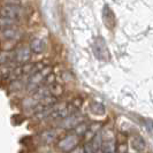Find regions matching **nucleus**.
<instances>
[{"label":"nucleus","instance_id":"obj_1","mask_svg":"<svg viewBox=\"0 0 153 153\" xmlns=\"http://www.w3.org/2000/svg\"><path fill=\"white\" fill-rule=\"evenodd\" d=\"M28 7H22V6H16V5H6L2 4L1 7V16L5 17H10V19H16L22 21L24 17L28 15Z\"/></svg>","mask_w":153,"mask_h":153},{"label":"nucleus","instance_id":"obj_2","mask_svg":"<svg viewBox=\"0 0 153 153\" xmlns=\"http://www.w3.org/2000/svg\"><path fill=\"white\" fill-rule=\"evenodd\" d=\"M85 121V116L79 113L75 114H69L65 119H62L61 122L59 123V127L63 129H75L77 126H79L81 123Z\"/></svg>","mask_w":153,"mask_h":153},{"label":"nucleus","instance_id":"obj_3","mask_svg":"<svg viewBox=\"0 0 153 153\" xmlns=\"http://www.w3.org/2000/svg\"><path fill=\"white\" fill-rule=\"evenodd\" d=\"M78 143H79V136L77 134H71V135H68L65 138H62L58 143V146L63 152H70L76 146H78Z\"/></svg>","mask_w":153,"mask_h":153},{"label":"nucleus","instance_id":"obj_4","mask_svg":"<svg viewBox=\"0 0 153 153\" xmlns=\"http://www.w3.org/2000/svg\"><path fill=\"white\" fill-rule=\"evenodd\" d=\"M31 48L30 46L23 45L16 48V51L14 52V61L17 62V65H23L30 60L31 58Z\"/></svg>","mask_w":153,"mask_h":153},{"label":"nucleus","instance_id":"obj_5","mask_svg":"<svg viewBox=\"0 0 153 153\" xmlns=\"http://www.w3.org/2000/svg\"><path fill=\"white\" fill-rule=\"evenodd\" d=\"M1 40H17L22 36V32L19 27H12V28H6L1 29Z\"/></svg>","mask_w":153,"mask_h":153},{"label":"nucleus","instance_id":"obj_6","mask_svg":"<svg viewBox=\"0 0 153 153\" xmlns=\"http://www.w3.org/2000/svg\"><path fill=\"white\" fill-rule=\"evenodd\" d=\"M29 46H30L31 51L36 54L43 53V52L45 51V47H46L44 40H43V39H40V38H33L30 42Z\"/></svg>","mask_w":153,"mask_h":153},{"label":"nucleus","instance_id":"obj_7","mask_svg":"<svg viewBox=\"0 0 153 153\" xmlns=\"http://www.w3.org/2000/svg\"><path fill=\"white\" fill-rule=\"evenodd\" d=\"M20 22H21V20H16V19H10V17L1 16L0 25H1V29H6V28H12V27H19Z\"/></svg>","mask_w":153,"mask_h":153},{"label":"nucleus","instance_id":"obj_8","mask_svg":"<svg viewBox=\"0 0 153 153\" xmlns=\"http://www.w3.org/2000/svg\"><path fill=\"white\" fill-rule=\"evenodd\" d=\"M40 138H42V142L45 143V144H50V143H53L56 138V131L55 130H46L43 131L42 135H40Z\"/></svg>","mask_w":153,"mask_h":153},{"label":"nucleus","instance_id":"obj_9","mask_svg":"<svg viewBox=\"0 0 153 153\" xmlns=\"http://www.w3.org/2000/svg\"><path fill=\"white\" fill-rule=\"evenodd\" d=\"M102 140H104V137H102V132H100L99 131H97L94 135H93V137L91 139V145L92 147L94 149V151H97V150H100L101 149V145H102Z\"/></svg>","mask_w":153,"mask_h":153},{"label":"nucleus","instance_id":"obj_10","mask_svg":"<svg viewBox=\"0 0 153 153\" xmlns=\"http://www.w3.org/2000/svg\"><path fill=\"white\" fill-rule=\"evenodd\" d=\"M90 111L93 115H97V116H100V115H105V107L101 102H97V101H93L90 104Z\"/></svg>","mask_w":153,"mask_h":153},{"label":"nucleus","instance_id":"obj_11","mask_svg":"<svg viewBox=\"0 0 153 153\" xmlns=\"http://www.w3.org/2000/svg\"><path fill=\"white\" fill-rule=\"evenodd\" d=\"M14 61V53L12 51H1V55H0V62L1 65H6L9 62Z\"/></svg>","mask_w":153,"mask_h":153},{"label":"nucleus","instance_id":"obj_12","mask_svg":"<svg viewBox=\"0 0 153 153\" xmlns=\"http://www.w3.org/2000/svg\"><path fill=\"white\" fill-rule=\"evenodd\" d=\"M132 146H134V149L137 152H142L145 149V142H144V139L142 137L137 136V137L134 138V140H132Z\"/></svg>","mask_w":153,"mask_h":153},{"label":"nucleus","instance_id":"obj_13","mask_svg":"<svg viewBox=\"0 0 153 153\" xmlns=\"http://www.w3.org/2000/svg\"><path fill=\"white\" fill-rule=\"evenodd\" d=\"M2 4H6V5H16V6H22V7H29L30 0H4Z\"/></svg>","mask_w":153,"mask_h":153},{"label":"nucleus","instance_id":"obj_14","mask_svg":"<svg viewBox=\"0 0 153 153\" xmlns=\"http://www.w3.org/2000/svg\"><path fill=\"white\" fill-rule=\"evenodd\" d=\"M48 88H50V92H51L52 96H60L62 92H63V88L60 84L53 83V84L50 85Z\"/></svg>","mask_w":153,"mask_h":153},{"label":"nucleus","instance_id":"obj_15","mask_svg":"<svg viewBox=\"0 0 153 153\" xmlns=\"http://www.w3.org/2000/svg\"><path fill=\"white\" fill-rule=\"evenodd\" d=\"M2 42V50L4 51H13L15 48L17 40H1Z\"/></svg>","mask_w":153,"mask_h":153},{"label":"nucleus","instance_id":"obj_16","mask_svg":"<svg viewBox=\"0 0 153 153\" xmlns=\"http://www.w3.org/2000/svg\"><path fill=\"white\" fill-rule=\"evenodd\" d=\"M74 130H75V134H77L78 136H82V135H84V134L88 132V130H89V126L83 122V123H81L79 126H77Z\"/></svg>","mask_w":153,"mask_h":153},{"label":"nucleus","instance_id":"obj_17","mask_svg":"<svg viewBox=\"0 0 153 153\" xmlns=\"http://www.w3.org/2000/svg\"><path fill=\"white\" fill-rule=\"evenodd\" d=\"M144 127H145L146 131L150 134V136L153 137V121L152 120H145V121H144Z\"/></svg>","mask_w":153,"mask_h":153},{"label":"nucleus","instance_id":"obj_18","mask_svg":"<svg viewBox=\"0 0 153 153\" xmlns=\"http://www.w3.org/2000/svg\"><path fill=\"white\" fill-rule=\"evenodd\" d=\"M69 153H85V149L84 146H76L74 150H71Z\"/></svg>","mask_w":153,"mask_h":153},{"label":"nucleus","instance_id":"obj_19","mask_svg":"<svg viewBox=\"0 0 153 153\" xmlns=\"http://www.w3.org/2000/svg\"><path fill=\"white\" fill-rule=\"evenodd\" d=\"M54 81H55V75L54 74H50L48 76L46 77V79H45V82L47 83V84H53L54 83Z\"/></svg>","mask_w":153,"mask_h":153},{"label":"nucleus","instance_id":"obj_20","mask_svg":"<svg viewBox=\"0 0 153 153\" xmlns=\"http://www.w3.org/2000/svg\"><path fill=\"white\" fill-rule=\"evenodd\" d=\"M94 153H104L102 151H101V149L100 150H97V151H94Z\"/></svg>","mask_w":153,"mask_h":153}]
</instances>
